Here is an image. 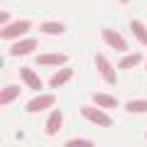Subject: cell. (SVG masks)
<instances>
[{
    "instance_id": "6da1fadb",
    "label": "cell",
    "mask_w": 147,
    "mask_h": 147,
    "mask_svg": "<svg viewBox=\"0 0 147 147\" xmlns=\"http://www.w3.org/2000/svg\"><path fill=\"white\" fill-rule=\"evenodd\" d=\"M81 115H84L88 123L100 125V127H110L113 125V118H108L100 108H93V105H84V108H81Z\"/></svg>"
},
{
    "instance_id": "7a4b0ae2",
    "label": "cell",
    "mask_w": 147,
    "mask_h": 147,
    "mask_svg": "<svg viewBox=\"0 0 147 147\" xmlns=\"http://www.w3.org/2000/svg\"><path fill=\"white\" fill-rule=\"evenodd\" d=\"M30 27H32V22H30V20H17V22H10V25L3 27L0 37H3V39H17V37L27 34V32H30Z\"/></svg>"
},
{
    "instance_id": "3957f363",
    "label": "cell",
    "mask_w": 147,
    "mask_h": 147,
    "mask_svg": "<svg viewBox=\"0 0 147 147\" xmlns=\"http://www.w3.org/2000/svg\"><path fill=\"white\" fill-rule=\"evenodd\" d=\"M93 59H96V69L100 71L103 81H108V84H115V81H118V76H115V69H113V66L108 64V59H105L103 54H96Z\"/></svg>"
},
{
    "instance_id": "277c9868",
    "label": "cell",
    "mask_w": 147,
    "mask_h": 147,
    "mask_svg": "<svg viewBox=\"0 0 147 147\" xmlns=\"http://www.w3.org/2000/svg\"><path fill=\"white\" fill-rule=\"evenodd\" d=\"M54 103H57V98H54V96H37V98H32L30 103H27V113H39V110H47V108H52Z\"/></svg>"
},
{
    "instance_id": "5b68a950",
    "label": "cell",
    "mask_w": 147,
    "mask_h": 147,
    "mask_svg": "<svg viewBox=\"0 0 147 147\" xmlns=\"http://www.w3.org/2000/svg\"><path fill=\"white\" fill-rule=\"evenodd\" d=\"M100 37H103L105 42H108L113 49H115V52H125V49H127V42L123 39L120 34H118L115 30H103V32H100Z\"/></svg>"
},
{
    "instance_id": "8992f818",
    "label": "cell",
    "mask_w": 147,
    "mask_h": 147,
    "mask_svg": "<svg viewBox=\"0 0 147 147\" xmlns=\"http://www.w3.org/2000/svg\"><path fill=\"white\" fill-rule=\"evenodd\" d=\"M34 49H37V39H17L10 47V54L12 57H25V54L34 52Z\"/></svg>"
},
{
    "instance_id": "52a82bcc",
    "label": "cell",
    "mask_w": 147,
    "mask_h": 147,
    "mask_svg": "<svg viewBox=\"0 0 147 147\" xmlns=\"http://www.w3.org/2000/svg\"><path fill=\"white\" fill-rule=\"evenodd\" d=\"M66 59L69 57L61 54V52H44V54L37 57V64H42V66H59V64H64Z\"/></svg>"
},
{
    "instance_id": "ba28073f",
    "label": "cell",
    "mask_w": 147,
    "mask_h": 147,
    "mask_svg": "<svg viewBox=\"0 0 147 147\" xmlns=\"http://www.w3.org/2000/svg\"><path fill=\"white\" fill-rule=\"evenodd\" d=\"M61 123H64L61 110H52L49 118H47V125H44V132H47V135H57V132L61 130Z\"/></svg>"
},
{
    "instance_id": "9c48e42d",
    "label": "cell",
    "mask_w": 147,
    "mask_h": 147,
    "mask_svg": "<svg viewBox=\"0 0 147 147\" xmlns=\"http://www.w3.org/2000/svg\"><path fill=\"white\" fill-rule=\"evenodd\" d=\"M71 79H74V69L71 66H64L61 71H57L52 79H49V86H52V88H59V86H64L66 81H71Z\"/></svg>"
},
{
    "instance_id": "30bf717a",
    "label": "cell",
    "mask_w": 147,
    "mask_h": 147,
    "mask_svg": "<svg viewBox=\"0 0 147 147\" xmlns=\"http://www.w3.org/2000/svg\"><path fill=\"white\" fill-rule=\"evenodd\" d=\"M20 76H22V81H25V84L30 86L32 91H42V81H39V76H37L32 69L22 66V69H20Z\"/></svg>"
},
{
    "instance_id": "8fae6325",
    "label": "cell",
    "mask_w": 147,
    "mask_h": 147,
    "mask_svg": "<svg viewBox=\"0 0 147 147\" xmlns=\"http://www.w3.org/2000/svg\"><path fill=\"white\" fill-rule=\"evenodd\" d=\"M145 61V57L142 54H127V57H123L120 61H118V69H123V71H127V69H132V66H137V64H142Z\"/></svg>"
},
{
    "instance_id": "7c38bea8",
    "label": "cell",
    "mask_w": 147,
    "mask_h": 147,
    "mask_svg": "<svg viewBox=\"0 0 147 147\" xmlns=\"http://www.w3.org/2000/svg\"><path fill=\"white\" fill-rule=\"evenodd\" d=\"M20 96V86H5V88L0 91V105H7V103H12V100Z\"/></svg>"
},
{
    "instance_id": "4fadbf2b",
    "label": "cell",
    "mask_w": 147,
    "mask_h": 147,
    "mask_svg": "<svg viewBox=\"0 0 147 147\" xmlns=\"http://www.w3.org/2000/svg\"><path fill=\"white\" fill-rule=\"evenodd\" d=\"M93 103L98 105V108H115L118 98H113V96H108V93H93Z\"/></svg>"
},
{
    "instance_id": "5bb4252c",
    "label": "cell",
    "mask_w": 147,
    "mask_h": 147,
    "mask_svg": "<svg viewBox=\"0 0 147 147\" xmlns=\"http://www.w3.org/2000/svg\"><path fill=\"white\" fill-rule=\"evenodd\" d=\"M130 30H132V34L137 37V42H140V44H147V27L142 25V22L132 20L130 22Z\"/></svg>"
},
{
    "instance_id": "9a60e30c",
    "label": "cell",
    "mask_w": 147,
    "mask_h": 147,
    "mask_svg": "<svg viewBox=\"0 0 147 147\" xmlns=\"http://www.w3.org/2000/svg\"><path fill=\"white\" fill-rule=\"evenodd\" d=\"M42 32L44 34H64V25L61 22H42Z\"/></svg>"
},
{
    "instance_id": "2e32d148",
    "label": "cell",
    "mask_w": 147,
    "mask_h": 147,
    "mask_svg": "<svg viewBox=\"0 0 147 147\" xmlns=\"http://www.w3.org/2000/svg\"><path fill=\"white\" fill-rule=\"evenodd\" d=\"M125 108L127 113H147V100H130Z\"/></svg>"
},
{
    "instance_id": "e0dca14e",
    "label": "cell",
    "mask_w": 147,
    "mask_h": 147,
    "mask_svg": "<svg viewBox=\"0 0 147 147\" xmlns=\"http://www.w3.org/2000/svg\"><path fill=\"white\" fill-rule=\"evenodd\" d=\"M66 147H93V142H91V140H81V137H79V140H69Z\"/></svg>"
},
{
    "instance_id": "ac0fdd59",
    "label": "cell",
    "mask_w": 147,
    "mask_h": 147,
    "mask_svg": "<svg viewBox=\"0 0 147 147\" xmlns=\"http://www.w3.org/2000/svg\"><path fill=\"white\" fill-rule=\"evenodd\" d=\"M0 22H5V25H7V22H10V15H7V12H0Z\"/></svg>"
},
{
    "instance_id": "d6986e66",
    "label": "cell",
    "mask_w": 147,
    "mask_h": 147,
    "mask_svg": "<svg viewBox=\"0 0 147 147\" xmlns=\"http://www.w3.org/2000/svg\"><path fill=\"white\" fill-rule=\"evenodd\" d=\"M120 3H130V0H120Z\"/></svg>"
},
{
    "instance_id": "ffe728a7",
    "label": "cell",
    "mask_w": 147,
    "mask_h": 147,
    "mask_svg": "<svg viewBox=\"0 0 147 147\" xmlns=\"http://www.w3.org/2000/svg\"><path fill=\"white\" fill-rule=\"evenodd\" d=\"M145 64H147V61H145Z\"/></svg>"
}]
</instances>
